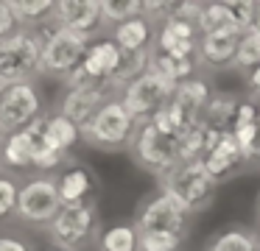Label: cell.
Listing matches in <instances>:
<instances>
[{
	"mask_svg": "<svg viewBox=\"0 0 260 251\" xmlns=\"http://www.w3.org/2000/svg\"><path fill=\"white\" fill-rule=\"evenodd\" d=\"M101 251H137V229L135 226H112L101 234V243H98Z\"/></svg>",
	"mask_w": 260,
	"mask_h": 251,
	"instance_id": "f1b7e54d",
	"label": "cell"
},
{
	"mask_svg": "<svg viewBox=\"0 0 260 251\" xmlns=\"http://www.w3.org/2000/svg\"><path fill=\"white\" fill-rule=\"evenodd\" d=\"M196 59L199 56H168V53L154 50V53H148V73L165 78V81H171L176 87V84L187 81V78L193 76Z\"/></svg>",
	"mask_w": 260,
	"mask_h": 251,
	"instance_id": "e0dca14e",
	"label": "cell"
},
{
	"mask_svg": "<svg viewBox=\"0 0 260 251\" xmlns=\"http://www.w3.org/2000/svg\"><path fill=\"white\" fill-rule=\"evenodd\" d=\"M59 209H62V198H59V190L53 178H31L23 187H17L14 215L23 223H34V226L51 223Z\"/></svg>",
	"mask_w": 260,
	"mask_h": 251,
	"instance_id": "8992f818",
	"label": "cell"
},
{
	"mask_svg": "<svg viewBox=\"0 0 260 251\" xmlns=\"http://www.w3.org/2000/svg\"><path fill=\"white\" fill-rule=\"evenodd\" d=\"M230 134L235 139L238 151L243 154V159H252V142H254V134H257V106L252 100H241L238 103Z\"/></svg>",
	"mask_w": 260,
	"mask_h": 251,
	"instance_id": "d6986e66",
	"label": "cell"
},
{
	"mask_svg": "<svg viewBox=\"0 0 260 251\" xmlns=\"http://www.w3.org/2000/svg\"><path fill=\"white\" fill-rule=\"evenodd\" d=\"M87 48H90L87 37L70 33L56 25L53 31L45 33V39L40 45V70L48 73V76H70L81 64Z\"/></svg>",
	"mask_w": 260,
	"mask_h": 251,
	"instance_id": "277c9868",
	"label": "cell"
},
{
	"mask_svg": "<svg viewBox=\"0 0 260 251\" xmlns=\"http://www.w3.org/2000/svg\"><path fill=\"white\" fill-rule=\"evenodd\" d=\"M14 28H17V20H14V14H12V6H9V0L6 3L0 0V39L12 37Z\"/></svg>",
	"mask_w": 260,
	"mask_h": 251,
	"instance_id": "836d02e7",
	"label": "cell"
},
{
	"mask_svg": "<svg viewBox=\"0 0 260 251\" xmlns=\"http://www.w3.org/2000/svg\"><path fill=\"white\" fill-rule=\"evenodd\" d=\"M0 251H28V245L17 237H0Z\"/></svg>",
	"mask_w": 260,
	"mask_h": 251,
	"instance_id": "e575fe53",
	"label": "cell"
},
{
	"mask_svg": "<svg viewBox=\"0 0 260 251\" xmlns=\"http://www.w3.org/2000/svg\"><path fill=\"white\" fill-rule=\"evenodd\" d=\"M254 106H257V123H260V100H257V103H254Z\"/></svg>",
	"mask_w": 260,
	"mask_h": 251,
	"instance_id": "f35d334b",
	"label": "cell"
},
{
	"mask_svg": "<svg viewBox=\"0 0 260 251\" xmlns=\"http://www.w3.org/2000/svg\"><path fill=\"white\" fill-rule=\"evenodd\" d=\"M179 243L176 234H137V251H176Z\"/></svg>",
	"mask_w": 260,
	"mask_h": 251,
	"instance_id": "1f68e13d",
	"label": "cell"
},
{
	"mask_svg": "<svg viewBox=\"0 0 260 251\" xmlns=\"http://www.w3.org/2000/svg\"><path fill=\"white\" fill-rule=\"evenodd\" d=\"M53 20L70 33L87 37L101 28V0H62L53 3Z\"/></svg>",
	"mask_w": 260,
	"mask_h": 251,
	"instance_id": "8fae6325",
	"label": "cell"
},
{
	"mask_svg": "<svg viewBox=\"0 0 260 251\" xmlns=\"http://www.w3.org/2000/svg\"><path fill=\"white\" fill-rule=\"evenodd\" d=\"M42 115V98L34 84H12L0 89V134L23 131L34 117Z\"/></svg>",
	"mask_w": 260,
	"mask_h": 251,
	"instance_id": "52a82bcc",
	"label": "cell"
},
{
	"mask_svg": "<svg viewBox=\"0 0 260 251\" xmlns=\"http://www.w3.org/2000/svg\"><path fill=\"white\" fill-rule=\"evenodd\" d=\"M0 89H3V87H0Z\"/></svg>",
	"mask_w": 260,
	"mask_h": 251,
	"instance_id": "60d3db41",
	"label": "cell"
},
{
	"mask_svg": "<svg viewBox=\"0 0 260 251\" xmlns=\"http://www.w3.org/2000/svg\"><path fill=\"white\" fill-rule=\"evenodd\" d=\"M193 25H196V33H202V37H218V33H235V37H241V28L230 17L226 3H202Z\"/></svg>",
	"mask_w": 260,
	"mask_h": 251,
	"instance_id": "ac0fdd59",
	"label": "cell"
},
{
	"mask_svg": "<svg viewBox=\"0 0 260 251\" xmlns=\"http://www.w3.org/2000/svg\"><path fill=\"white\" fill-rule=\"evenodd\" d=\"M151 39H154L151 22H148L146 17H135V20L123 22V25H115L112 42L118 45L120 50H126V53H135V50H148Z\"/></svg>",
	"mask_w": 260,
	"mask_h": 251,
	"instance_id": "44dd1931",
	"label": "cell"
},
{
	"mask_svg": "<svg viewBox=\"0 0 260 251\" xmlns=\"http://www.w3.org/2000/svg\"><path fill=\"white\" fill-rule=\"evenodd\" d=\"M40 45L42 39L31 31H14L0 39V87L25 84L40 70Z\"/></svg>",
	"mask_w": 260,
	"mask_h": 251,
	"instance_id": "7a4b0ae2",
	"label": "cell"
},
{
	"mask_svg": "<svg viewBox=\"0 0 260 251\" xmlns=\"http://www.w3.org/2000/svg\"><path fill=\"white\" fill-rule=\"evenodd\" d=\"M0 159L6 162L9 167H31V148H28V139H25L23 131L6 134Z\"/></svg>",
	"mask_w": 260,
	"mask_h": 251,
	"instance_id": "83f0119b",
	"label": "cell"
},
{
	"mask_svg": "<svg viewBox=\"0 0 260 251\" xmlns=\"http://www.w3.org/2000/svg\"><path fill=\"white\" fill-rule=\"evenodd\" d=\"M235 45H238V37H235V33L202 37V39H199V56H202L207 64L218 67V64L232 61V56H235Z\"/></svg>",
	"mask_w": 260,
	"mask_h": 251,
	"instance_id": "cb8c5ba5",
	"label": "cell"
},
{
	"mask_svg": "<svg viewBox=\"0 0 260 251\" xmlns=\"http://www.w3.org/2000/svg\"><path fill=\"white\" fill-rule=\"evenodd\" d=\"M3 139H6V137H3V134H0V151H3Z\"/></svg>",
	"mask_w": 260,
	"mask_h": 251,
	"instance_id": "ab89813d",
	"label": "cell"
},
{
	"mask_svg": "<svg viewBox=\"0 0 260 251\" xmlns=\"http://www.w3.org/2000/svg\"><path fill=\"white\" fill-rule=\"evenodd\" d=\"M171 95H174V84L146 70L143 76H137L135 81L126 84L120 103H123V109L129 112L135 120L148 123L171 100Z\"/></svg>",
	"mask_w": 260,
	"mask_h": 251,
	"instance_id": "5b68a950",
	"label": "cell"
},
{
	"mask_svg": "<svg viewBox=\"0 0 260 251\" xmlns=\"http://www.w3.org/2000/svg\"><path fill=\"white\" fill-rule=\"evenodd\" d=\"M210 95L213 92L207 89L204 81H199V78H187V81H182V84L174 87V95H171L168 103L176 109V115L182 117V123L190 128V126H196V123L202 120Z\"/></svg>",
	"mask_w": 260,
	"mask_h": 251,
	"instance_id": "7c38bea8",
	"label": "cell"
},
{
	"mask_svg": "<svg viewBox=\"0 0 260 251\" xmlns=\"http://www.w3.org/2000/svg\"><path fill=\"white\" fill-rule=\"evenodd\" d=\"M104 100H107V92H98V89H68V95L62 98V106H59V115L76 123L81 131V126L90 123V117L98 112Z\"/></svg>",
	"mask_w": 260,
	"mask_h": 251,
	"instance_id": "9a60e30c",
	"label": "cell"
},
{
	"mask_svg": "<svg viewBox=\"0 0 260 251\" xmlns=\"http://www.w3.org/2000/svg\"><path fill=\"white\" fill-rule=\"evenodd\" d=\"M207 251H260V243L243 229H226L207 245Z\"/></svg>",
	"mask_w": 260,
	"mask_h": 251,
	"instance_id": "484cf974",
	"label": "cell"
},
{
	"mask_svg": "<svg viewBox=\"0 0 260 251\" xmlns=\"http://www.w3.org/2000/svg\"><path fill=\"white\" fill-rule=\"evenodd\" d=\"M12 14L17 20V25H28V22H40L45 17H51L53 11V0H9Z\"/></svg>",
	"mask_w": 260,
	"mask_h": 251,
	"instance_id": "f546056e",
	"label": "cell"
},
{
	"mask_svg": "<svg viewBox=\"0 0 260 251\" xmlns=\"http://www.w3.org/2000/svg\"><path fill=\"white\" fill-rule=\"evenodd\" d=\"M118 61H120V48L112 39H101V42H92L90 48H87L84 59H81V67H84L92 78H98V81L112 84Z\"/></svg>",
	"mask_w": 260,
	"mask_h": 251,
	"instance_id": "2e32d148",
	"label": "cell"
},
{
	"mask_svg": "<svg viewBox=\"0 0 260 251\" xmlns=\"http://www.w3.org/2000/svg\"><path fill=\"white\" fill-rule=\"evenodd\" d=\"M137 131V120L123 109L120 100H104L98 112L90 117L87 126H81V134L90 139L92 145L101 148H118L126 145Z\"/></svg>",
	"mask_w": 260,
	"mask_h": 251,
	"instance_id": "3957f363",
	"label": "cell"
},
{
	"mask_svg": "<svg viewBox=\"0 0 260 251\" xmlns=\"http://www.w3.org/2000/svg\"><path fill=\"white\" fill-rule=\"evenodd\" d=\"M148 53L151 50H135V53L120 50V61H118V70L112 76V84H129L137 76H143L148 70Z\"/></svg>",
	"mask_w": 260,
	"mask_h": 251,
	"instance_id": "4316f807",
	"label": "cell"
},
{
	"mask_svg": "<svg viewBox=\"0 0 260 251\" xmlns=\"http://www.w3.org/2000/svg\"><path fill=\"white\" fill-rule=\"evenodd\" d=\"M215 182L207 176L202 162H179L171 170L162 173V195H168L174 204L190 215L210 204Z\"/></svg>",
	"mask_w": 260,
	"mask_h": 251,
	"instance_id": "6da1fadb",
	"label": "cell"
},
{
	"mask_svg": "<svg viewBox=\"0 0 260 251\" xmlns=\"http://www.w3.org/2000/svg\"><path fill=\"white\" fill-rule=\"evenodd\" d=\"M143 17V0H101V20L112 22V25H123V22Z\"/></svg>",
	"mask_w": 260,
	"mask_h": 251,
	"instance_id": "d4e9b609",
	"label": "cell"
},
{
	"mask_svg": "<svg viewBox=\"0 0 260 251\" xmlns=\"http://www.w3.org/2000/svg\"><path fill=\"white\" fill-rule=\"evenodd\" d=\"M132 148H135L140 165L148 167V170L165 173L174 165H179V137L157 131L151 123H143V128L135 131Z\"/></svg>",
	"mask_w": 260,
	"mask_h": 251,
	"instance_id": "ba28073f",
	"label": "cell"
},
{
	"mask_svg": "<svg viewBox=\"0 0 260 251\" xmlns=\"http://www.w3.org/2000/svg\"><path fill=\"white\" fill-rule=\"evenodd\" d=\"M232 61H235V67H241V70H254V67H260V37L257 33L243 31L241 37H238Z\"/></svg>",
	"mask_w": 260,
	"mask_h": 251,
	"instance_id": "4dcf8cb0",
	"label": "cell"
},
{
	"mask_svg": "<svg viewBox=\"0 0 260 251\" xmlns=\"http://www.w3.org/2000/svg\"><path fill=\"white\" fill-rule=\"evenodd\" d=\"M90 187H92V178L84 167H70V170H64L62 178L56 182L62 204H81V201H87Z\"/></svg>",
	"mask_w": 260,
	"mask_h": 251,
	"instance_id": "603a6c76",
	"label": "cell"
},
{
	"mask_svg": "<svg viewBox=\"0 0 260 251\" xmlns=\"http://www.w3.org/2000/svg\"><path fill=\"white\" fill-rule=\"evenodd\" d=\"M51 237L62 248H79L95 229V204L81 201V204H62L51 223Z\"/></svg>",
	"mask_w": 260,
	"mask_h": 251,
	"instance_id": "9c48e42d",
	"label": "cell"
},
{
	"mask_svg": "<svg viewBox=\"0 0 260 251\" xmlns=\"http://www.w3.org/2000/svg\"><path fill=\"white\" fill-rule=\"evenodd\" d=\"M187 226V212L179 204L159 193L157 198H151L143 206L140 218H137V234H176L182 237Z\"/></svg>",
	"mask_w": 260,
	"mask_h": 251,
	"instance_id": "30bf717a",
	"label": "cell"
},
{
	"mask_svg": "<svg viewBox=\"0 0 260 251\" xmlns=\"http://www.w3.org/2000/svg\"><path fill=\"white\" fill-rule=\"evenodd\" d=\"M17 206V184L14 178L0 176V218H9Z\"/></svg>",
	"mask_w": 260,
	"mask_h": 251,
	"instance_id": "d6a6232c",
	"label": "cell"
},
{
	"mask_svg": "<svg viewBox=\"0 0 260 251\" xmlns=\"http://www.w3.org/2000/svg\"><path fill=\"white\" fill-rule=\"evenodd\" d=\"M249 89H252V95L260 98V67H254L252 76H249Z\"/></svg>",
	"mask_w": 260,
	"mask_h": 251,
	"instance_id": "8d00e7d4",
	"label": "cell"
},
{
	"mask_svg": "<svg viewBox=\"0 0 260 251\" xmlns=\"http://www.w3.org/2000/svg\"><path fill=\"white\" fill-rule=\"evenodd\" d=\"M204 165V170H207V176L213 178V182H218V178H224L230 170H235L243 159V154L238 151L235 139H232L230 131H221L218 137H215V142L210 145V151L199 159Z\"/></svg>",
	"mask_w": 260,
	"mask_h": 251,
	"instance_id": "5bb4252c",
	"label": "cell"
},
{
	"mask_svg": "<svg viewBox=\"0 0 260 251\" xmlns=\"http://www.w3.org/2000/svg\"><path fill=\"white\" fill-rule=\"evenodd\" d=\"M246 31H252V33H257L260 37V0L257 3H252V14H249V28Z\"/></svg>",
	"mask_w": 260,
	"mask_h": 251,
	"instance_id": "d590c367",
	"label": "cell"
},
{
	"mask_svg": "<svg viewBox=\"0 0 260 251\" xmlns=\"http://www.w3.org/2000/svg\"><path fill=\"white\" fill-rule=\"evenodd\" d=\"M45 134H48L51 148L56 151L59 156L68 154V151L79 142V137H81L79 126H76V123H70L68 117H62L59 112H56V115H45Z\"/></svg>",
	"mask_w": 260,
	"mask_h": 251,
	"instance_id": "7402d4cb",
	"label": "cell"
},
{
	"mask_svg": "<svg viewBox=\"0 0 260 251\" xmlns=\"http://www.w3.org/2000/svg\"><path fill=\"white\" fill-rule=\"evenodd\" d=\"M252 159H260V123H257V134H254V142H252Z\"/></svg>",
	"mask_w": 260,
	"mask_h": 251,
	"instance_id": "74e56055",
	"label": "cell"
},
{
	"mask_svg": "<svg viewBox=\"0 0 260 251\" xmlns=\"http://www.w3.org/2000/svg\"><path fill=\"white\" fill-rule=\"evenodd\" d=\"M238 103L241 100L235 95H226V92L210 95L207 106H204V115H202V123L210 126L213 131H230L232 120H235V112H238Z\"/></svg>",
	"mask_w": 260,
	"mask_h": 251,
	"instance_id": "ffe728a7",
	"label": "cell"
},
{
	"mask_svg": "<svg viewBox=\"0 0 260 251\" xmlns=\"http://www.w3.org/2000/svg\"><path fill=\"white\" fill-rule=\"evenodd\" d=\"M157 50L168 56H199V33L190 20H162Z\"/></svg>",
	"mask_w": 260,
	"mask_h": 251,
	"instance_id": "4fadbf2b",
	"label": "cell"
}]
</instances>
